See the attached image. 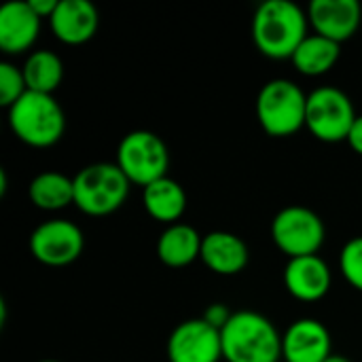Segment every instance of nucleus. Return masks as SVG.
<instances>
[{"label":"nucleus","instance_id":"b1692460","mask_svg":"<svg viewBox=\"0 0 362 362\" xmlns=\"http://www.w3.org/2000/svg\"><path fill=\"white\" fill-rule=\"evenodd\" d=\"M231 316H233V312L225 305V303H212V305H208L206 308V312H204V320L210 325V327H214V329H218V331H223L225 329V325L231 320Z\"/></svg>","mask_w":362,"mask_h":362},{"label":"nucleus","instance_id":"5701e85b","mask_svg":"<svg viewBox=\"0 0 362 362\" xmlns=\"http://www.w3.org/2000/svg\"><path fill=\"white\" fill-rule=\"evenodd\" d=\"M339 269L346 282L362 293V235L344 244L339 255Z\"/></svg>","mask_w":362,"mask_h":362},{"label":"nucleus","instance_id":"4468645a","mask_svg":"<svg viewBox=\"0 0 362 362\" xmlns=\"http://www.w3.org/2000/svg\"><path fill=\"white\" fill-rule=\"evenodd\" d=\"M40 17L28 0H13L0 8V49L4 55H21L34 47L40 34Z\"/></svg>","mask_w":362,"mask_h":362},{"label":"nucleus","instance_id":"9d476101","mask_svg":"<svg viewBox=\"0 0 362 362\" xmlns=\"http://www.w3.org/2000/svg\"><path fill=\"white\" fill-rule=\"evenodd\" d=\"M165 354L170 362H218L223 358L221 331L204 318H189L170 333Z\"/></svg>","mask_w":362,"mask_h":362},{"label":"nucleus","instance_id":"7ed1b4c3","mask_svg":"<svg viewBox=\"0 0 362 362\" xmlns=\"http://www.w3.org/2000/svg\"><path fill=\"white\" fill-rule=\"evenodd\" d=\"M8 127L23 144L49 148L57 144L66 132V112L55 95L25 91L8 108Z\"/></svg>","mask_w":362,"mask_h":362},{"label":"nucleus","instance_id":"1a4fd4ad","mask_svg":"<svg viewBox=\"0 0 362 362\" xmlns=\"http://www.w3.org/2000/svg\"><path fill=\"white\" fill-rule=\"evenodd\" d=\"M30 255L47 267H66L85 250V233L66 218H51L30 233Z\"/></svg>","mask_w":362,"mask_h":362},{"label":"nucleus","instance_id":"393cba45","mask_svg":"<svg viewBox=\"0 0 362 362\" xmlns=\"http://www.w3.org/2000/svg\"><path fill=\"white\" fill-rule=\"evenodd\" d=\"M28 2H30L32 11H34L40 19H45V17L51 19V15L55 13L59 0H28Z\"/></svg>","mask_w":362,"mask_h":362},{"label":"nucleus","instance_id":"412c9836","mask_svg":"<svg viewBox=\"0 0 362 362\" xmlns=\"http://www.w3.org/2000/svg\"><path fill=\"white\" fill-rule=\"evenodd\" d=\"M21 70H23V78H25L28 91L51 93L53 95V91L64 81V64H62L59 55L49 51V49L32 51L25 57Z\"/></svg>","mask_w":362,"mask_h":362},{"label":"nucleus","instance_id":"423d86ee","mask_svg":"<svg viewBox=\"0 0 362 362\" xmlns=\"http://www.w3.org/2000/svg\"><path fill=\"white\" fill-rule=\"evenodd\" d=\"M132 185L148 187L168 176L170 148L161 136L148 129H134L125 134L117 146V161Z\"/></svg>","mask_w":362,"mask_h":362},{"label":"nucleus","instance_id":"f03ea898","mask_svg":"<svg viewBox=\"0 0 362 362\" xmlns=\"http://www.w3.org/2000/svg\"><path fill=\"white\" fill-rule=\"evenodd\" d=\"M221 341L227 362L282 361V335L267 316L252 310L233 312L221 331Z\"/></svg>","mask_w":362,"mask_h":362},{"label":"nucleus","instance_id":"f8f14e48","mask_svg":"<svg viewBox=\"0 0 362 362\" xmlns=\"http://www.w3.org/2000/svg\"><path fill=\"white\" fill-rule=\"evenodd\" d=\"M333 356L329 329L316 318H299L282 333L284 362H325Z\"/></svg>","mask_w":362,"mask_h":362},{"label":"nucleus","instance_id":"20e7f679","mask_svg":"<svg viewBox=\"0 0 362 362\" xmlns=\"http://www.w3.org/2000/svg\"><path fill=\"white\" fill-rule=\"evenodd\" d=\"M74 178V206L87 216L117 212L129 195V178L117 163L98 161L81 168Z\"/></svg>","mask_w":362,"mask_h":362},{"label":"nucleus","instance_id":"aec40b11","mask_svg":"<svg viewBox=\"0 0 362 362\" xmlns=\"http://www.w3.org/2000/svg\"><path fill=\"white\" fill-rule=\"evenodd\" d=\"M339 57H341L339 42H333L320 34H310L299 45V49L295 51L291 62L297 68V72H301L305 76H322L335 68Z\"/></svg>","mask_w":362,"mask_h":362},{"label":"nucleus","instance_id":"9b49d317","mask_svg":"<svg viewBox=\"0 0 362 362\" xmlns=\"http://www.w3.org/2000/svg\"><path fill=\"white\" fill-rule=\"evenodd\" d=\"M308 19L314 34L341 45L358 32L362 6L358 0H314L308 6Z\"/></svg>","mask_w":362,"mask_h":362},{"label":"nucleus","instance_id":"6ab92c4d","mask_svg":"<svg viewBox=\"0 0 362 362\" xmlns=\"http://www.w3.org/2000/svg\"><path fill=\"white\" fill-rule=\"evenodd\" d=\"M30 202L45 212H57L68 206H74V178L47 170L32 178L28 187Z\"/></svg>","mask_w":362,"mask_h":362},{"label":"nucleus","instance_id":"ddd939ff","mask_svg":"<svg viewBox=\"0 0 362 362\" xmlns=\"http://www.w3.org/2000/svg\"><path fill=\"white\" fill-rule=\"evenodd\" d=\"M282 278L288 295L303 303H314L325 299L333 284L331 267L318 255L288 259Z\"/></svg>","mask_w":362,"mask_h":362},{"label":"nucleus","instance_id":"c756f323","mask_svg":"<svg viewBox=\"0 0 362 362\" xmlns=\"http://www.w3.org/2000/svg\"><path fill=\"white\" fill-rule=\"evenodd\" d=\"M38 362H62V361H51V358H45V361H38Z\"/></svg>","mask_w":362,"mask_h":362},{"label":"nucleus","instance_id":"bb28decb","mask_svg":"<svg viewBox=\"0 0 362 362\" xmlns=\"http://www.w3.org/2000/svg\"><path fill=\"white\" fill-rule=\"evenodd\" d=\"M6 189H8V176H6V170L0 168V197L6 195Z\"/></svg>","mask_w":362,"mask_h":362},{"label":"nucleus","instance_id":"c85d7f7f","mask_svg":"<svg viewBox=\"0 0 362 362\" xmlns=\"http://www.w3.org/2000/svg\"><path fill=\"white\" fill-rule=\"evenodd\" d=\"M325 362H352L350 358H346V356H341V354H333V356H329Z\"/></svg>","mask_w":362,"mask_h":362},{"label":"nucleus","instance_id":"39448f33","mask_svg":"<svg viewBox=\"0 0 362 362\" xmlns=\"http://www.w3.org/2000/svg\"><path fill=\"white\" fill-rule=\"evenodd\" d=\"M308 95L288 78L267 81L257 95V119L272 138H288L305 127Z\"/></svg>","mask_w":362,"mask_h":362},{"label":"nucleus","instance_id":"cd10ccee","mask_svg":"<svg viewBox=\"0 0 362 362\" xmlns=\"http://www.w3.org/2000/svg\"><path fill=\"white\" fill-rule=\"evenodd\" d=\"M6 303H4V299H0V329L6 325Z\"/></svg>","mask_w":362,"mask_h":362},{"label":"nucleus","instance_id":"0eeeda50","mask_svg":"<svg viewBox=\"0 0 362 362\" xmlns=\"http://www.w3.org/2000/svg\"><path fill=\"white\" fill-rule=\"evenodd\" d=\"M356 110L346 91L322 85L308 93L305 127L320 142H344L356 121Z\"/></svg>","mask_w":362,"mask_h":362},{"label":"nucleus","instance_id":"4be33fe9","mask_svg":"<svg viewBox=\"0 0 362 362\" xmlns=\"http://www.w3.org/2000/svg\"><path fill=\"white\" fill-rule=\"evenodd\" d=\"M28 91L23 70L13 62H0V106L6 110Z\"/></svg>","mask_w":362,"mask_h":362},{"label":"nucleus","instance_id":"f3484780","mask_svg":"<svg viewBox=\"0 0 362 362\" xmlns=\"http://www.w3.org/2000/svg\"><path fill=\"white\" fill-rule=\"evenodd\" d=\"M187 191L182 185L170 176L155 180L142 189V206L146 214L163 225H176L187 212Z\"/></svg>","mask_w":362,"mask_h":362},{"label":"nucleus","instance_id":"a878e982","mask_svg":"<svg viewBox=\"0 0 362 362\" xmlns=\"http://www.w3.org/2000/svg\"><path fill=\"white\" fill-rule=\"evenodd\" d=\"M346 142L350 144V148H352L354 153L362 155V115L356 117V121H354V125H352V129H350Z\"/></svg>","mask_w":362,"mask_h":362},{"label":"nucleus","instance_id":"6e6552de","mask_svg":"<svg viewBox=\"0 0 362 362\" xmlns=\"http://www.w3.org/2000/svg\"><path fill=\"white\" fill-rule=\"evenodd\" d=\"M272 240L288 259L312 257L325 246V221L305 206H286L272 221Z\"/></svg>","mask_w":362,"mask_h":362},{"label":"nucleus","instance_id":"f257e3e1","mask_svg":"<svg viewBox=\"0 0 362 362\" xmlns=\"http://www.w3.org/2000/svg\"><path fill=\"white\" fill-rule=\"evenodd\" d=\"M308 13L293 0H265L252 17V40L269 59H291L310 36Z\"/></svg>","mask_w":362,"mask_h":362},{"label":"nucleus","instance_id":"2eb2a0df","mask_svg":"<svg viewBox=\"0 0 362 362\" xmlns=\"http://www.w3.org/2000/svg\"><path fill=\"white\" fill-rule=\"evenodd\" d=\"M55 38L64 45H85L100 28V13L89 0H59L49 19Z\"/></svg>","mask_w":362,"mask_h":362},{"label":"nucleus","instance_id":"a211bd4d","mask_svg":"<svg viewBox=\"0 0 362 362\" xmlns=\"http://www.w3.org/2000/svg\"><path fill=\"white\" fill-rule=\"evenodd\" d=\"M202 242L204 235L195 227L187 223H176L161 231L157 240V257L163 265L180 269L202 257Z\"/></svg>","mask_w":362,"mask_h":362},{"label":"nucleus","instance_id":"dca6fc26","mask_svg":"<svg viewBox=\"0 0 362 362\" xmlns=\"http://www.w3.org/2000/svg\"><path fill=\"white\" fill-rule=\"evenodd\" d=\"M199 259L216 276H238L246 269L250 252L240 235L231 231H210L204 235Z\"/></svg>","mask_w":362,"mask_h":362}]
</instances>
